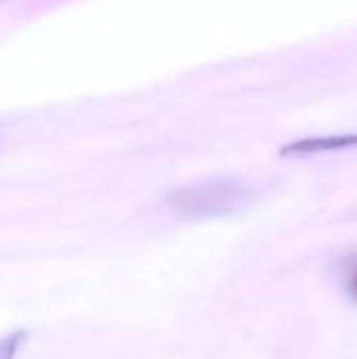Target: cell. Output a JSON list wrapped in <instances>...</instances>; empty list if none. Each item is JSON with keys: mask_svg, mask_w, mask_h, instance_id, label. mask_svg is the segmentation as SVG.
Segmentation results:
<instances>
[{"mask_svg": "<svg viewBox=\"0 0 357 359\" xmlns=\"http://www.w3.org/2000/svg\"><path fill=\"white\" fill-rule=\"evenodd\" d=\"M357 143V137H341V139H335V141H330V139H320V141H305V143H299V145H295V147H290V149H286V154L288 151H299V154H305V151H320V149H339V147H343V145H353Z\"/></svg>", "mask_w": 357, "mask_h": 359, "instance_id": "7a4b0ae2", "label": "cell"}, {"mask_svg": "<svg viewBox=\"0 0 357 359\" xmlns=\"http://www.w3.org/2000/svg\"><path fill=\"white\" fill-rule=\"evenodd\" d=\"M27 332L25 330H15L8 337L0 339V359H15L17 351L21 349L23 341H25Z\"/></svg>", "mask_w": 357, "mask_h": 359, "instance_id": "3957f363", "label": "cell"}, {"mask_svg": "<svg viewBox=\"0 0 357 359\" xmlns=\"http://www.w3.org/2000/svg\"><path fill=\"white\" fill-rule=\"evenodd\" d=\"M240 185L231 181H210L183 187L168 198V204L187 219H208L234 210L242 202Z\"/></svg>", "mask_w": 357, "mask_h": 359, "instance_id": "6da1fadb", "label": "cell"}, {"mask_svg": "<svg viewBox=\"0 0 357 359\" xmlns=\"http://www.w3.org/2000/svg\"><path fill=\"white\" fill-rule=\"evenodd\" d=\"M347 292H349V297L357 303V263H353L351 269H349V276H347Z\"/></svg>", "mask_w": 357, "mask_h": 359, "instance_id": "277c9868", "label": "cell"}]
</instances>
